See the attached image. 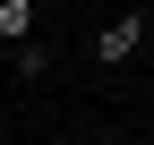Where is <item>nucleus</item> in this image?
<instances>
[{"label": "nucleus", "mask_w": 154, "mask_h": 145, "mask_svg": "<svg viewBox=\"0 0 154 145\" xmlns=\"http://www.w3.org/2000/svg\"><path fill=\"white\" fill-rule=\"evenodd\" d=\"M146 43H154V17L146 9H120V17H103V34H94V60L103 68H128Z\"/></svg>", "instance_id": "nucleus-1"}, {"label": "nucleus", "mask_w": 154, "mask_h": 145, "mask_svg": "<svg viewBox=\"0 0 154 145\" xmlns=\"http://www.w3.org/2000/svg\"><path fill=\"white\" fill-rule=\"evenodd\" d=\"M34 0H0V51H17V43H34Z\"/></svg>", "instance_id": "nucleus-2"}, {"label": "nucleus", "mask_w": 154, "mask_h": 145, "mask_svg": "<svg viewBox=\"0 0 154 145\" xmlns=\"http://www.w3.org/2000/svg\"><path fill=\"white\" fill-rule=\"evenodd\" d=\"M9 68H17V77H26V85L43 77V68H51V51H43V34H34V43H17V51H9Z\"/></svg>", "instance_id": "nucleus-3"}, {"label": "nucleus", "mask_w": 154, "mask_h": 145, "mask_svg": "<svg viewBox=\"0 0 154 145\" xmlns=\"http://www.w3.org/2000/svg\"><path fill=\"white\" fill-rule=\"evenodd\" d=\"M146 145H154V120H146Z\"/></svg>", "instance_id": "nucleus-4"}]
</instances>
